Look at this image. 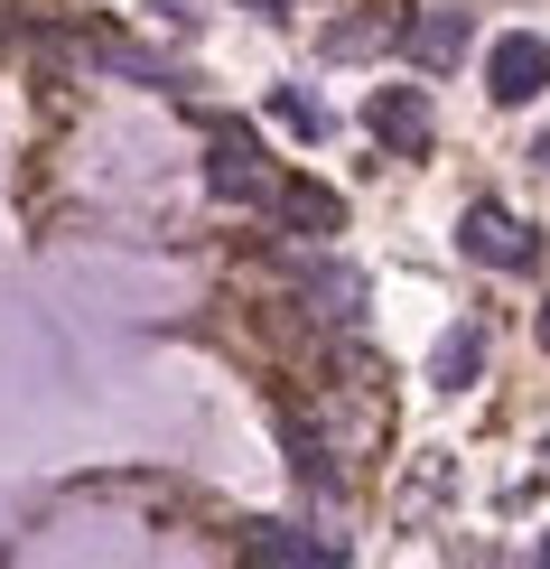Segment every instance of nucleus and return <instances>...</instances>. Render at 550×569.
Segmentation results:
<instances>
[{"label": "nucleus", "instance_id": "f257e3e1", "mask_svg": "<svg viewBox=\"0 0 550 569\" xmlns=\"http://www.w3.org/2000/svg\"><path fill=\"white\" fill-rule=\"evenodd\" d=\"M392 47L411 66H429V76H448V66L476 47V10H467V0H420V10L392 29Z\"/></svg>", "mask_w": 550, "mask_h": 569}, {"label": "nucleus", "instance_id": "f03ea898", "mask_svg": "<svg viewBox=\"0 0 550 569\" xmlns=\"http://www.w3.org/2000/svg\"><path fill=\"white\" fill-rule=\"evenodd\" d=\"M206 187H214V197H224V206H271L280 169H271V159H261V140H252L243 122H224V131L206 140Z\"/></svg>", "mask_w": 550, "mask_h": 569}, {"label": "nucleus", "instance_id": "7ed1b4c3", "mask_svg": "<svg viewBox=\"0 0 550 569\" xmlns=\"http://www.w3.org/2000/svg\"><path fill=\"white\" fill-rule=\"evenodd\" d=\"M458 252H467V262H486V271H532L541 262V233L522 224V216H504L494 197H476L467 216H458Z\"/></svg>", "mask_w": 550, "mask_h": 569}, {"label": "nucleus", "instance_id": "20e7f679", "mask_svg": "<svg viewBox=\"0 0 550 569\" xmlns=\"http://www.w3.org/2000/svg\"><path fill=\"white\" fill-rule=\"evenodd\" d=\"M364 131H373L392 159H420L429 140H439V112H429V93H420V84H373V103H364Z\"/></svg>", "mask_w": 550, "mask_h": 569}, {"label": "nucleus", "instance_id": "39448f33", "mask_svg": "<svg viewBox=\"0 0 550 569\" xmlns=\"http://www.w3.org/2000/svg\"><path fill=\"white\" fill-rule=\"evenodd\" d=\"M541 84H550V47H541L532 29H513V38H494V47H486V93H494L504 112H522Z\"/></svg>", "mask_w": 550, "mask_h": 569}, {"label": "nucleus", "instance_id": "423d86ee", "mask_svg": "<svg viewBox=\"0 0 550 569\" xmlns=\"http://www.w3.org/2000/svg\"><path fill=\"white\" fill-rule=\"evenodd\" d=\"M299 299H308V318H327V327H364V271L354 262H308Z\"/></svg>", "mask_w": 550, "mask_h": 569}, {"label": "nucleus", "instance_id": "0eeeda50", "mask_svg": "<svg viewBox=\"0 0 550 569\" xmlns=\"http://www.w3.org/2000/svg\"><path fill=\"white\" fill-rule=\"evenodd\" d=\"M261 216H280L290 233H337L346 224V197H337V187H318V178H280Z\"/></svg>", "mask_w": 550, "mask_h": 569}, {"label": "nucleus", "instance_id": "6e6552de", "mask_svg": "<svg viewBox=\"0 0 550 569\" xmlns=\"http://www.w3.org/2000/svg\"><path fill=\"white\" fill-rule=\"evenodd\" d=\"M243 551L252 560H318V569L346 560L337 541H318V532H299V523H243Z\"/></svg>", "mask_w": 550, "mask_h": 569}, {"label": "nucleus", "instance_id": "1a4fd4ad", "mask_svg": "<svg viewBox=\"0 0 550 569\" xmlns=\"http://www.w3.org/2000/svg\"><path fill=\"white\" fill-rule=\"evenodd\" d=\"M476 365H486V327H448V337H439V355H429V383H439V392H458V383H476Z\"/></svg>", "mask_w": 550, "mask_h": 569}, {"label": "nucleus", "instance_id": "9d476101", "mask_svg": "<svg viewBox=\"0 0 550 569\" xmlns=\"http://www.w3.org/2000/svg\"><path fill=\"white\" fill-rule=\"evenodd\" d=\"M280 439H290V477H299L308 495H337V467H327V439H318V430L280 420Z\"/></svg>", "mask_w": 550, "mask_h": 569}, {"label": "nucleus", "instance_id": "9b49d317", "mask_svg": "<svg viewBox=\"0 0 550 569\" xmlns=\"http://www.w3.org/2000/svg\"><path fill=\"white\" fill-rule=\"evenodd\" d=\"M271 122L299 131V140H327V103H318V93H299V84H271Z\"/></svg>", "mask_w": 550, "mask_h": 569}, {"label": "nucleus", "instance_id": "f8f14e48", "mask_svg": "<svg viewBox=\"0 0 550 569\" xmlns=\"http://www.w3.org/2000/svg\"><path fill=\"white\" fill-rule=\"evenodd\" d=\"M93 57H103V66H112V76H122V84H159V93L178 84L169 66H159V57H140V47H122V38H103V47H93Z\"/></svg>", "mask_w": 550, "mask_h": 569}, {"label": "nucleus", "instance_id": "ddd939ff", "mask_svg": "<svg viewBox=\"0 0 550 569\" xmlns=\"http://www.w3.org/2000/svg\"><path fill=\"white\" fill-rule=\"evenodd\" d=\"M364 47H373V29H364V19H346V29H327V57H364Z\"/></svg>", "mask_w": 550, "mask_h": 569}, {"label": "nucleus", "instance_id": "4468645a", "mask_svg": "<svg viewBox=\"0 0 550 569\" xmlns=\"http://www.w3.org/2000/svg\"><path fill=\"white\" fill-rule=\"evenodd\" d=\"M532 159H541V169H550V131H541V140H532Z\"/></svg>", "mask_w": 550, "mask_h": 569}, {"label": "nucleus", "instance_id": "2eb2a0df", "mask_svg": "<svg viewBox=\"0 0 550 569\" xmlns=\"http://www.w3.org/2000/svg\"><path fill=\"white\" fill-rule=\"evenodd\" d=\"M541 346H550V308H541Z\"/></svg>", "mask_w": 550, "mask_h": 569}]
</instances>
